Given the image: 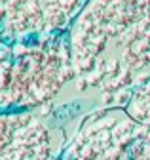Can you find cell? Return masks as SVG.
<instances>
[{
	"label": "cell",
	"instance_id": "cell-1",
	"mask_svg": "<svg viewBox=\"0 0 150 160\" xmlns=\"http://www.w3.org/2000/svg\"><path fill=\"white\" fill-rule=\"evenodd\" d=\"M67 36L80 90L112 93L150 80V0H87Z\"/></svg>",
	"mask_w": 150,
	"mask_h": 160
},
{
	"label": "cell",
	"instance_id": "cell-2",
	"mask_svg": "<svg viewBox=\"0 0 150 160\" xmlns=\"http://www.w3.org/2000/svg\"><path fill=\"white\" fill-rule=\"evenodd\" d=\"M70 80L67 32L0 40V112H36Z\"/></svg>",
	"mask_w": 150,
	"mask_h": 160
},
{
	"label": "cell",
	"instance_id": "cell-5",
	"mask_svg": "<svg viewBox=\"0 0 150 160\" xmlns=\"http://www.w3.org/2000/svg\"><path fill=\"white\" fill-rule=\"evenodd\" d=\"M53 128L38 112H0V160H57Z\"/></svg>",
	"mask_w": 150,
	"mask_h": 160
},
{
	"label": "cell",
	"instance_id": "cell-4",
	"mask_svg": "<svg viewBox=\"0 0 150 160\" xmlns=\"http://www.w3.org/2000/svg\"><path fill=\"white\" fill-rule=\"evenodd\" d=\"M87 0H0V40L67 32Z\"/></svg>",
	"mask_w": 150,
	"mask_h": 160
},
{
	"label": "cell",
	"instance_id": "cell-6",
	"mask_svg": "<svg viewBox=\"0 0 150 160\" xmlns=\"http://www.w3.org/2000/svg\"><path fill=\"white\" fill-rule=\"evenodd\" d=\"M124 111L139 124L150 128V80L131 90Z\"/></svg>",
	"mask_w": 150,
	"mask_h": 160
},
{
	"label": "cell",
	"instance_id": "cell-3",
	"mask_svg": "<svg viewBox=\"0 0 150 160\" xmlns=\"http://www.w3.org/2000/svg\"><path fill=\"white\" fill-rule=\"evenodd\" d=\"M57 160H150V128L124 109L87 114Z\"/></svg>",
	"mask_w": 150,
	"mask_h": 160
}]
</instances>
